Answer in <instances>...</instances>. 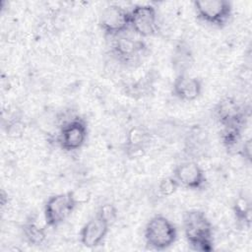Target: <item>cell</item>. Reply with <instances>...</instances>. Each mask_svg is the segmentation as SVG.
Instances as JSON below:
<instances>
[{
  "label": "cell",
  "instance_id": "obj_4",
  "mask_svg": "<svg viewBox=\"0 0 252 252\" xmlns=\"http://www.w3.org/2000/svg\"><path fill=\"white\" fill-rule=\"evenodd\" d=\"M71 191L50 196L43 208L45 224L49 227H57L63 223L77 207Z\"/></svg>",
  "mask_w": 252,
  "mask_h": 252
},
{
  "label": "cell",
  "instance_id": "obj_12",
  "mask_svg": "<svg viewBox=\"0 0 252 252\" xmlns=\"http://www.w3.org/2000/svg\"><path fill=\"white\" fill-rule=\"evenodd\" d=\"M110 225L97 216L90 219L81 228L80 241L87 248H95L104 241Z\"/></svg>",
  "mask_w": 252,
  "mask_h": 252
},
{
  "label": "cell",
  "instance_id": "obj_6",
  "mask_svg": "<svg viewBox=\"0 0 252 252\" xmlns=\"http://www.w3.org/2000/svg\"><path fill=\"white\" fill-rule=\"evenodd\" d=\"M98 25L106 36L122 35L130 29V11L117 4L108 5L102 10Z\"/></svg>",
  "mask_w": 252,
  "mask_h": 252
},
{
  "label": "cell",
  "instance_id": "obj_9",
  "mask_svg": "<svg viewBox=\"0 0 252 252\" xmlns=\"http://www.w3.org/2000/svg\"><path fill=\"white\" fill-rule=\"evenodd\" d=\"M215 116L222 127L236 126L244 128L249 113L232 96L222 97L215 106Z\"/></svg>",
  "mask_w": 252,
  "mask_h": 252
},
{
  "label": "cell",
  "instance_id": "obj_1",
  "mask_svg": "<svg viewBox=\"0 0 252 252\" xmlns=\"http://www.w3.org/2000/svg\"><path fill=\"white\" fill-rule=\"evenodd\" d=\"M183 231L192 250L199 252L214 250L213 224L203 211L189 210L184 213Z\"/></svg>",
  "mask_w": 252,
  "mask_h": 252
},
{
  "label": "cell",
  "instance_id": "obj_15",
  "mask_svg": "<svg viewBox=\"0 0 252 252\" xmlns=\"http://www.w3.org/2000/svg\"><path fill=\"white\" fill-rule=\"evenodd\" d=\"M243 128L236 126L222 127L220 139L223 148L229 155H238L240 147L243 143Z\"/></svg>",
  "mask_w": 252,
  "mask_h": 252
},
{
  "label": "cell",
  "instance_id": "obj_5",
  "mask_svg": "<svg viewBox=\"0 0 252 252\" xmlns=\"http://www.w3.org/2000/svg\"><path fill=\"white\" fill-rule=\"evenodd\" d=\"M88 138V125L84 118L72 116L65 120L60 127L58 144L66 152H74L81 149Z\"/></svg>",
  "mask_w": 252,
  "mask_h": 252
},
{
  "label": "cell",
  "instance_id": "obj_13",
  "mask_svg": "<svg viewBox=\"0 0 252 252\" xmlns=\"http://www.w3.org/2000/svg\"><path fill=\"white\" fill-rule=\"evenodd\" d=\"M203 90L200 79L189 74L176 75L172 83V94L182 101H193L197 99Z\"/></svg>",
  "mask_w": 252,
  "mask_h": 252
},
{
  "label": "cell",
  "instance_id": "obj_11",
  "mask_svg": "<svg viewBox=\"0 0 252 252\" xmlns=\"http://www.w3.org/2000/svg\"><path fill=\"white\" fill-rule=\"evenodd\" d=\"M152 140V134L148 128L141 125L132 126L128 129L123 143V151L130 158L142 157Z\"/></svg>",
  "mask_w": 252,
  "mask_h": 252
},
{
  "label": "cell",
  "instance_id": "obj_18",
  "mask_svg": "<svg viewBox=\"0 0 252 252\" xmlns=\"http://www.w3.org/2000/svg\"><path fill=\"white\" fill-rule=\"evenodd\" d=\"M232 212L237 222L243 226L250 227L252 206L248 198L244 196L237 197L232 205Z\"/></svg>",
  "mask_w": 252,
  "mask_h": 252
},
{
  "label": "cell",
  "instance_id": "obj_3",
  "mask_svg": "<svg viewBox=\"0 0 252 252\" xmlns=\"http://www.w3.org/2000/svg\"><path fill=\"white\" fill-rule=\"evenodd\" d=\"M196 16L202 22L223 28L232 17V5L227 0H203L193 3Z\"/></svg>",
  "mask_w": 252,
  "mask_h": 252
},
{
  "label": "cell",
  "instance_id": "obj_23",
  "mask_svg": "<svg viewBox=\"0 0 252 252\" xmlns=\"http://www.w3.org/2000/svg\"><path fill=\"white\" fill-rule=\"evenodd\" d=\"M238 155L240 157H242L248 162H251V160H252V141L250 138L243 140V143L240 147Z\"/></svg>",
  "mask_w": 252,
  "mask_h": 252
},
{
  "label": "cell",
  "instance_id": "obj_24",
  "mask_svg": "<svg viewBox=\"0 0 252 252\" xmlns=\"http://www.w3.org/2000/svg\"><path fill=\"white\" fill-rule=\"evenodd\" d=\"M71 192L77 205L88 203L91 199V194L87 189H77V190H72Z\"/></svg>",
  "mask_w": 252,
  "mask_h": 252
},
{
  "label": "cell",
  "instance_id": "obj_16",
  "mask_svg": "<svg viewBox=\"0 0 252 252\" xmlns=\"http://www.w3.org/2000/svg\"><path fill=\"white\" fill-rule=\"evenodd\" d=\"M23 235L26 241L33 246L41 245L47 236L45 226L39 224L35 220H28L22 226Z\"/></svg>",
  "mask_w": 252,
  "mask_h": 252
},
{
  "label": "cell",
  "instance_id": "obj_22",
  "mask_svg": "<svg viewBox=\"0 0 252 252\" xmlns=\"http://www.w3.org/2000/svg\"><path fill=\"white\" fill-rule=\"evenodd\" d=\"M25 128H26V125H25V122L22 120V118L19 116H14L7 123L6 133L9 137L18 138L24 134Z\"/></svg>",
  "mask_w": 252,
  "mask_h": 252
},
{
  "label": "cell",
  "instance_id": "obj_10",
  "mask_svg": "<svg viewBox=\"0 0 252 252\" xmlns=\"http://www.w3.org/2000/svg\"><path fill=\"white\" fill-rule=\"evenodd\" d=\"M172 175L176 178L180 187L189 190H204L208 184L204 169L194 159L184 160L178 163L174 167Z\"/></svg>",
  "mask_w": 252,
  "mask_h": 252
},
{
  "label": "cell",
  "instance_id": "obj_19",
  "mask_svg": "<svg viewBox=\"0 0 252 252\" xmlns=\"http://www.w3.org/2000/svg\"><path fill=\"white\" fill-rule=\"evenodd\" d=\"M153 87V84L150 81V76L137 81L126 87V94L133 97H144L150 94V90Z\"/></svg>",
  "mask_w": 252,
  "mask_h": 252
},
{
  "label": "cell",
  "instance_id": "obj_20",
  "mask_svg": "<svg viewBox=\"0 0 252 252\" xmlns=\"http://www.w3.org/2000/svg\"><path fill=\"white\" fill-rule=\"evenodd\" d=\"M95 216H97L99 219H101L103 221L111 226L118 218V211L115 205H113L112 203H103L99 206Z\"/></svg>",
  "mask_w": 252,
  "mask_h": 252
},
{
  "label": "cell",
  "instance_id": "obj_14",
  "mask_svg": "<svg viewBox=\"0 0 252 252\" xmlns=\"http://www.w3.org/2000/svg\"><path fill=\"white\" fill-rule=\"evenodd\" d=\"M194 61V53L189 43L185 40H180L176 43L171 54V66L175 74H188Z\"/></svg>",
  "mask_w": 252,
  "mask_h": 252
},
{
  "label": "cell",
  "instance_id": "obj_17",
  "mask_svg": "<svg viewBox=\"0 0 252 252\" xmlns=\"http://www.w3.org/2000/svg\"><path fill=\"white\" fill-rule=\"evenodd\" d=\"M206 144V133L200 128H192L191 131L188 133V137L185 142V152L189 156L194 157L193 158H196V157H198L205 151Z\"/></svg>",
  "mask_w": 252,
  "mask_h": 252
},
{
  "label": "cell",
  "instance_id": "obj_8",
  "mask_svg": "<svg viewBox=\"0 0 252 252\" xmlns=\"http://www.w3.org/2000/svg\"><path fill=\"white\" fill-rule=\"evenodd\" d=\"M147 50V44L144 40L122 34L112 42L110 53L118 62L133 65L145 56Z\"/></svg>",
  "mask_w": 252,
  "mask_h": 252
},
{
  "label": "cell",
  "instance_id": "obj_7",
  "mask_svg": "<svg viewBox=\"0 0 252 252\" xmlns=\"http://www.w3.org/2000/svg\"><path fill=\"white\" fill-rule=\"evenodd\" d=\"M130 11V28L140 37L154 36L158 32V12L151 4L135 5Z\"/></svg>",
  "mask_w": 252,
  "mask_h": 252
},
{
  "label": "cell",
  "instance_id": "obj_2",
  "mask_svg": "<svg viewBox=\"0 0 252 252\" xmlns=\"http://www.w3.org/2000/svg\"><path fill=\"white\" fill-rule=\"evenodd\" d=\"M177 228L174 223L162 215H155L147 222L144 230L145 242L153 250H165L177 239Z\"/></svg>",
  "mask_w": 252,
  "mask_h": 252
},
{
  "label": "cell",
  "instance_id": "obj_21",
  "mask_svg": "<svg viewBox=\"0 0 252 252\" xmlns=\"http://www.w3.org/2000/svg\"><path fill=\"white\" fill-rule=\"evenodd\" d=\"M179 187L180 184L173 175L161 178L158 184V193L162 197H170L171 195L176 193Z\"/></svg>",
  "mask_w": 252,
  "mask_h": 252
}]
</instances>
